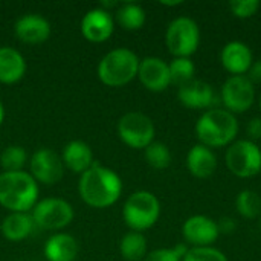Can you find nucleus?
I'll use <instances>...</instances> for the list:
<instances>
[{"label":"nucleus","instance_id":"obj_2","mask_svg":"<svg viewBox=\"0 0 261 261\" xmlns=\"http://www.w3.org/2000/svg\"><path fill=\"white\" fill-rule=\"evenodd\" d=\"M237 116L225 109L205 110L196 122V136L199 144L211 150L229 147L234 141H237Z\"/></svg>","mask_w":261,"mask_h":261},{"label":"nucleus","instance_id":"obj_22","mask_svg":"<svg viewBox=\"0 0 261 261\" xmlns=\"http://www.w3.org/2000/svg\"><path fill=\"white\" fill-rule=\"evenodd\" d=\"M35 223L32 220V216L28 213H12L8 217H5L0 229L2 234L11 240V242H20L32 232Z\"/></svg>","mask_w":261,"mask_h":261},{"label":"nucleus","instance_id":"obj_16","mask_svg":"<svg viewBox=\"0 0 261 261\" xmlns=\"http://www.w3.org/2000/svg\"><path fill=\"white\" fill-rule=\"evenodd\" d=\"M113 18L104 8L90 9L81 20V32L86 40L93 43L106 41L113 32Z\"/></svg>","mask_w":261,"mask_h":261},{"label":"nucleus","instance_id":"obj_10","mask_svg":"<svg viewBox=\"0 0 261 261\" xmlns=\"http://www.w3.org/2000/svg\"><path fill=\"white\" fill-rule=\"evenodd\" d=\"M73 219L72 206L61 199H44L35 203L32 211V220L35 226L41 229H61L67 226Z\"/></svg>","mask_w":261,"mask_h":261},{"label":"nucleus","instance_id":"obj_30","mask_svg":"<svg viewBox=\"0 0 261 261\" xmlns=\"http://www.w3.org/2000/svg\"><path fill=\"white\" fill-rule=\"evenodd\" d=\"M182 261H228V257L217 248H190Z\"/></svg>","mask_w":261,"mask_h":261},{"label":"nucleus","instance_id":"obj_5","mask_svg":"<svg viewBox=\"0 0 261 261\" xmlns=\"http://www.w3.org/2000/svg\"><path fill=\"white\" fill-rule=\"evenodd\" d=\"M161 216V203L150 191H136L124 203L122 217L135 232L150 229Z\"/></svg>","mask_w":261,"mask_h":261},{"label":"nucleus","instance_id":"obj_28","mask_svg":"<svg viewBox=\"0 0 261 261\" xmlns=\"http://www.w3.org/2000/svg\"><path fill=\"white\" fill-rule=\"evenodd\" d=\"M26 161H28V154L18 145L6 147L2 151V154H0V164H2V167L5 170V173H17V171H21V168L24 167Z\"/></svg>","mask_w":261,"mask_h":261},{"label":"nucleus","instance_id":"obj_15","mask_svg":"<svg viewBox=\"0 0 261 261\" xmlns=\"http://www.w3.org/2000/svg\"><path fill=\"white\" fill-rule=\"evenodd\" d=\"M220 63L226 72L234 75H246L254 63L251 47L243 41H229L222 47Z\"/></svg>","mask_w":261,"mask_h":261},{"label":"nucleus","instance_id":"obj_26","mask_svg":"<svg viewBox=\"0 0 261 261\" xmlns=\"http://www.w3.org/2000/svg\"><path fill=\"white\" fill-rule=\"evenodd\" d=\"M170 67V80L171 84L180 87L187 83H190L191 80H194L196 75V66L193 63L191 58H173L171 63H168Z\"/></svg>","mask_w":261,"mask_h":261},{"label":"nucleus","instance_id":"obj_31","mask_svg":"<svg viewBox=\"0 0 261 261\" xmlns=\"http://www.w3.org/2000/svg\"><path fill=\"white\" fill-rule=\"evenodd\" d=\"M261 3L258 0H232V2H229V9H231L232 15L237 18L254 17L258 12Z\"/></svg>","mask_w":261,"mask_h":261},{"label":"nucleus","instance_id":"obj_13","mask_svg":"<svg viewBox=\"0 0 261 261\" xmlns=\"http://www.w3.org/2000/svg\"><path fill=\"white\" fill-rule=\"evenodd\" d=\"M138 78L142 86L151 92H162L171 84L168 63L159 57H147L141 60Z\"/></svg>","mask_w":261,"mask_h":261},{"label":"nucleus","instance_id":"obj_8","mask_svg":"<svg viewBox=\"0 0 261 261\" xmlns=\"http://www.w3.org/2000/svg\"><path fill=\"white\" fill-rule=\"evenodd\" d=\"M154 124L141 112H128L118 122V135L132 148H147L154 141Z\"/></svg>","mask_w":261,"mask_h":261},{"label":"nucleus","instance_id":"obj_24","mask_svg":"<svg viewBox=\"0 0 261 261\" xmlns=\"http://www.w3.org/2000/svg\"><path fill=\"white\" fill-rule=\"evenodd\" d=\"M116 20L124 29L136 31L145 23V11L138 3H124L116 11Z\"/></svg>","mask_w":261,"mask_h":261},{"label":"nucleus","instance_id":"obj_29","mask_svg":"<svg viewBox=\"0 0 261 261\" xmlns=\"http://www.w3.org/2000/svg\"><path fill=\"white\" fill-rule=\"evenodd\" d=\"M188 249H190V246L187 243H179L174 248L156 249V251L147 254L142 261H182L185 254L188 252Z\"/></svg>","mask_w":261,"mask_h":261},{"label":"nucleus","instance_id":"obj_6","mask_svg":"<svg viewBox=\"0 0 261 261\" xmlns=\"http://www.w3.org/2000/svg\"><path fill=\"white\" fill-rule=\"evenodd\" d=\"M165 44L174 58H191L200 44V29L196 20L182 15L170 21L165 32Z\"/></svg>","mask_w":261,"mask_h":261},{"label":"nucleus","instance_id":"obj_37","mask_svg":"<svg viewBox=\"0 0 261 261\" xmlns=\"http://www.w3.org/2000/svg\"><path fill=\"white\" fill-rule=\"evenodd\" d=\"M260 228H261V220H260Z\"/></svg>","mask_w":261,"mask_h":261},{"label":"nucleus","instance_id":"obj_18","mask_svg":"<svg viewBox=\"0 0 261 261\" xmlns=\"http://www.w3.org/2000/svg\"><path fill=\"white\" fill-rule=\"evenodd\" d=\"M15 34L18 40L29 44L43 43L50 35V24L49 21L37 14H28L18 18L15 23Z\"/></svg>","mask_w":261,"mask_h":261},{"label":"nucleus","instance_id":"obj_3","mask_svg":"<svg viewBox=\"0 0 261 261\" xmlns=\"http://www.w3.org/2000/svg\"><path fill=\"white\" fill-rule=\"evenodd\" d=\"M38 187L35 179L24 173L0 174V205L12 213H26L35 206Z\"/></svg>","mask_w":261,"mask_h":261},{"label":"nucleus","instance_id":"obj_34","mask_svg":"<svg viewBox=\"0 0 261 261\" xmlns=\"http://www.w3.org/2000/svg\"><path fill=\"white\" fill-rule=\"evenodd\" d=\"M246 76L251 80V83L255 86V84H261V60H254L249 72L246 73Z\"/></svg>","mask_w":261,"mask_h":261},{"label":"nucleus","instance_id":"obj_20","mask_svg":"<svg viewBox=\"0 0 261 261\" xmlns=\"http://www.w3.org/2000/svg\"><path fill=\"white\" fill-rule=\"evenodd\" d=\"M63 164L73 173H84L93 165V154L90 147L83 141H72L64 147Z\"/></svg>","mask_w":261,"mask_h":261},{"label":"nucleus","instance_id":"obj_32","mask_svg":"<svg viewBox=\"0 0 261 261\" xmlns=\"http://www.w3.org/2000/svg\"><path fill=\"white\" fill-rule=\"evenodd\" d=\"M246 133L249 136V141L252 142H257L258 139H261V118L260 116H255L252 118L248 125H246Z\"/></svg>","mask_w":261,"mask_h":261},{"label":"nucleus","instance_id":"obj_27","mask_svg":"<svg viewBox=\"0 0 261 261\" xmlns=\"http://www.w3.org/2000/svg\"><path fill=\"white\" fill-rule=\"evenodd\" d=\"M145 161L154 170H165L171 164V151L164 142L153 141L145 148Z\"/></svg>","mask_w":261,"mask_h":261},{"label":"nucleus","instance_id":"obj_25","mask_svg":"<svg viewBox=\"0 0 261 261\" xmlns=\"http://www.w3.org/2000/svg\"><path fill=\"white\" fill-rule=\"evenodd\" d=\"M236 210L245 219H257L261 216V197L252 190H243L236 197Z\"/></svg>","mask_w":261,"mask_h":261},{"label":"nucleus","instance_id":"obj_4","mask_svg":"<svg viewBox=\"0 0 261 261\" xmlns=\"http://www.w3.org/2000/svg\"><path fill=\"white\" fill-rule=\"evenodd\" d=\"M139 61L141 60L138 58V55L127 47L113 49L99 61L98 76L106 86H125L135 76H138Z\"/></svg>","mask_w":261,"mask_h":261},{"label":"nucleus","instance_id":"obj_19","mask_svg":"<svg viewBox=\"0 0 261 261\" xmlns=\"http://www.w3.org/2000/svg\"><path fill=\"white\" fill-rule=\"evenodd\" d=\"M26 72V61L23 55L9 47H0V83L12 84L23 78Z\"/></svg>","mask_w":261,"mask_h":261},{"label":"nucleus","instance_id":"obj_14","mask_svg":"<svg viewBox=\"0 0 261 261\" xmlns=\"http://www.w3.org/2000/svg\"><path fill=\"white\" fill-rule=\"evenodd\" d=\"M177 98L182 106L191 110H210L214 104V89L203 80H191L177 87Z\"/></svg>","mask_w":261,"mask_h":261},{"label":"nucleus","instance_id":"obj_1","mask_svg":"<svg viewBox=\"0 0 261 261\" xmlns=\"http://www.w3.org/2000/svg\"><path fill=\"white\" fill-rule=\"evenodd\" d=\"M78 190L81 199L87 205L93 208H107L119 199L122 182L113 170L93 162V165L81 174Z\"/></svg>","mask_w":261,"mask_h":261},{"label":"nucleus","instance_id":"obj_7","mask_svg":"<svg viewBox=\"0 0 261 261\" xmlns=\"http://www.w3.org/2000/svg\"><path fill=\"white\" fill-rule=\"evenodd\" d=\"M225 161L234 176L240 179L254 177L261 171V148L249 139H237L228 147Z\"/></svg>","mask_w":261,"mask_h":261},{"label":"nucleus","instance_id":"obj_11","mask_svg":"<svg viewBox=\"0 0 261 261\" xmlns=\"http://www.w3.org/2000/svg\"><path fill=\"white\" fill-rule=\"evenodd\" d=\"M182 236L190 248L213 246L220 237L217 222L208 216L196 214L188 217L182 225Z\"/></svg>","mask_w":261,"mask_h":261},{"label":"nucleus","instance_id":"obj_12","mask_svg":"<svg viewBox=\"0 0 261 261\" xmlns=\"http://www.w3.org/2000/svg\"><path fill=\"white\" fill-rule=\"evenodd\" d=\"M64 173L63 159L49 148H41L35 151L31 158V176L35 182L44 185L57 184Z\"/></svg>","mask_w":261,"mask_h":261},{"label":"nucleus","instance_id":"obj_9","mask_svg":"<svg viewBox=\"0 0 261 261\" xmlns=\"http://www.w3.org/2000/svg\"><path fill=\"white\" fill-rule=\"evenodd\" d=\"M220 99L225 110L232 115H240L248 112L255 102V86L246 75L229 76L220 90Z\"/></svg>","mask_w":261,"mask_h":261},{"label":"nucleus","instance_id":"obj_23","mask_svg":"<svg viewBox=\"0 0 261 261\" xmlns=\"http://www.w3.org/2000/svg\"><path fill=\"white\" fill-rule=\"evenodd\" d=\"M121 255L127 261H142L147 255V239L142 232H128L119 243Z\"/></svg>","mask_w":261,"mask_h":261},{"label":"nucleus","instance_id":"obj_21","mask_svg":"<svg viewBox=\"0 0 261 261\" xmlns=\"http://www.w3.org/2000/svg\"><path fill=\"white\" fill-rule=\"evenodd\" d=\"M76 254V240L67 234H55L44 245V257L49 261H73Z\"/></svg>","mask_w":261,"mask_h":261},{"label":"nucleus","instance_id":"obj_36","mask_svg":"<svg viewBox=\"0 0 261 261\" xmlns=\"http://www.w3.org/2000/svg\"><path fill=\"white\" fill-rule=\"evenodd\" d=\"M258 106H260V110H261V93H260V96H258Z\"/></svg>","mask_w":261,"mask_h":261},{"label":"nucleus","instance_id":"obj_17","mask_svg":"<svg viewBox=\"0 0 261 261\" xmlns=\"http://www.w3.org/2000/svg\"><path fill=\"white\" fill-rule=\"evenodd\" d=\"M185 162L190 174L197 179H208L217 170V156L214 150L202 144H196L194 147H191Z\"/></svg>","mask_w":261,"mask_h":261},{"label":"nucleus","instance_id":"obj_33","mask_svg":"<svg viewBox=\"0 0 261 261\" xmlns=\"http://www.w3.org/2000/svg\"><path fill=\"white\" fill-rule=\"evenodd\" d=\"M217 226H219V232H220V234L231 236V234H234L236 229H237V222H236L232 217H222V219L217 222Z\"/></svg>","mask_w":261,"mask_h":261},{"label":"nucleus","instance_id":"obj_35","mask_svg":"<svg viewBox=\"0 0 261 261\" xmlns=\"http://www.w3.org/2000/svg\"><path fill=\"white\" fill-rule=\"evenodd\" d=\"M3 116H5V110H3V106H2V102H0V125H2V122H3Z\"/></svg>","mask_w":261,"mask_h":261}]
</instances>
